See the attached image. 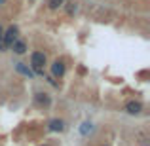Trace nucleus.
<instances>
[{"mask_svg":"<svg viewBox=\"0 0 150 146\" xmlns=\"http://www.w3.org/2000/svg\"><path fill=\"white\" fill-rule=\"evenodd\" d=\"M17 34H19L17 27H15V25H11L10 29H8L6 32L2 34V44H4V48H11V44H13V42L17 40Z\"/></svg>","mask_w":150,"mask_h":146,"instance_id":"nucleus-1","label":"nucleus"},{"mask_svg":"<svg viewBox=\"0 0 150 146\" xmlns=\"http://www.w3.org/2000/svg\"><path fill=\"white\" fill-rule=\"evenodd\" d=\"M30 65H33V68L36 70L38 74H42V68H44V65H46V55L42 53V51H34V53L30 55Z\"/></svg>","mask_w":150,"mask_h":146,"instance_id":"nucleus-2","label":"nucleus"},{"mask_svg":"<svg viewBox=\"0 0 150 146\" xmlns=\"http://www.w3.org/2000/svg\"><path fill=\"white\" fill-rule=\"evenodd\" d=\"M51 74H53L55 78H61L63 74H65V63L63 61H55L53 65H51Z\"/></svg>","mask_w":150,"mask_h":146,"instance_id":"nucleus-3","label":"nucleus"},{"mask_svg":"<svg viewBox=\"0 0 150 146\" xmlns=\"http://www.w3.org/2000/svg\"><path fill=\"white\" fill-rule=\"evenodd\" d=\"M34 101H36L38 106H50L51 104V99L46 95V93H36V95H34Z\"/></svg>","mask_w":150,"mask_h":146,"instance_id":"nucleus-4","label":"nucleus"},{"mask_svg":"<svg viewBox=\"0 0 150 146\" xmlns=\"http://www.w3.org/2000/svg\"><path fill=\"white\" fill-rule=\"evenodd\" d=\"M125 110H127L129 114H139L141 110H143V104H141V102H137V101H131V102H127V104H125Z\"/></svg>","mask_w":150,"mask_h":146,"instance_id":"nucleus-5","label":"nucleus"},{"mask_svg":"<svg viewBox=\"0 0 150 146\" xmlns=\"http://www.w3.org/2000/svg\"><path fill=\"white\" fill-rule=\"evenodd\" d=\"M15 70H17L19 74H23V76H27V78H33L34 76V72L29 68V66H25L23 63H17V65H15Z\"/></svg>","mask_w":150,"mask_h":146,"instance_id":"nucleus-6","label":"nucleus"},{"mask_svg":"<svg viewBox=\"0 0 150 146\" xmlns=\"http://www.w3.org/2000/svg\"><path fill=\"white\" fill-rule=\"evenodd\" d=\"M48 127H50V131H63V129H65V123H63L61 120L55 118V120H50L48 121Z\"/></svg>","mask_w":150,"mask_h":146,"instance_id":"nucleus-7","label":"nucleus"},{"mask_svg":"<svg viewBox=\"0 0 150 146\" xmlns=\"http://www.w3.org/2000/svg\"><path fill=\"white\" fill-rule=\"evenodd\" d=\"M11 49H13L15 53L21 55V53H25V51H27V44H25L23 40H15L13 44H11Z\"/></svg>","mask_w":150,"mask_h":146,"instance_id":"nucleus-8","label":"nucleus"},{"mask_svg":"<svg viewBox=\"0 0 150 146\" xmlns=\"http://www.w3.org/2000/svg\"><path fill=\"white\" fill-rule=\"evenodd\" d=\"M91 131H93V125L89 123V121H84V123H82V127H80V133L86 137V135H89Z\"/></svg>","mask_w":150,"mask_h":146,"instance_id":"nucleus-9","label":"nucleus"},{"mask_svg":"<svg viewBox=\"0 0 150 146\" xmlns=\"http://www.w3.org/2000/svg\"><path fill=\"white\" fill-rule=\"evenodd\" d=\"M63 2H65V0H48V6L51 10H57L59 6H63Z\"/></svg>","mask_w":150,"mask_h":146,"instance_id":"nucleus-10","label":"nucleus"},{"mask_svg":"<svg viewBox=\"0 0 150 146\" xmlns=\"http://www.w3.org/2000/svg\"><path fill=\"white\" fill-rule=\"evenodd\" d=\"M76 10H78L76 2H69V8H67V11H69V13L72 15V13H74V11H76Z\"/></svg>","mask_w":150,"mask_h":146,"instance_id":"nucleus-11","label":"nucleus"},{"mask_svg":"<svg viewBox=\"0 0 150 146\" xmlns=\"http://www.w3.org/2000/svg\"><path fill=\"white\" fill-rule=\"evenodd\" d=\"M2 34H4V30H2V27H0V44H2Z\"/></svg>","mask_w":150,"mask_h":146,"instance_id":"nucleus-12","label":"nucleus"},{"mask_svg":"<svg viewBox=\"0 0 150 146\" xmlns=\"http://www.w3.org/2000/svg\"><path fill=\"white\" fill-rule=\"evenodd\" d=\"M4 2H6V0H0V6H2V4H4Z\"/></svg>","mask_w":150,"mask_h":146,"instance_id":"nucleus-13","label":"nucleus"}]
</instances>
